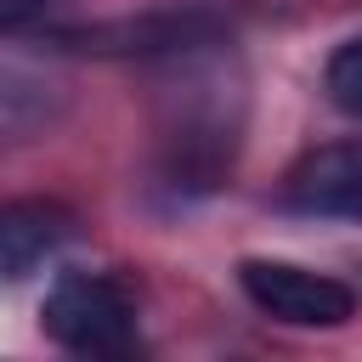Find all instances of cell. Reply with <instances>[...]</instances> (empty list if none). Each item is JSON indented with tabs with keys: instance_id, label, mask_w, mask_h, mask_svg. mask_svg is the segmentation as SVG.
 Masks as SVG:
<instances>
[{
	"instance_id": "1",
	"label": "cell",
	"mask_w": 362,
	"mask_h": 362,
	"mask_svg": "<svg viewBox=\"0 0 362 362\" xmlns=\"http://www.w3.org/2000/svg\"><path fill=\"white\" fill-rule=\"evenodd\" d=\"M45 334L74 356L136 351V300L102 272H62L45 294Z\"/></svg>"
},
{
	"instance_id": "2",
	"label": "cell",
	"mask_w": 362,
	"mask_h": 362,
	"mask_svg": "<svg viewBox=\"0 0 362 362\" xmlns=\"http://www.w3.org/2000/svg\"><path fill=\"white\" fill-rule=\"evenodd\" d=\"M238 283H243L255 311H266L272 322H288V328H339L356 317L351 283L311 272V266H294V260H260L255 255L238 266Z\"/></svg>"
},
{
	"instance_id": "3",
	"label": "cell",
	"mask_w": 362,
	"mask_h": 362,
	"mask_svg": "<svg viewBox=\"0 0 362 362\" xmlns=\"http://www.w3.org/2000/svg\"><path fill=\"white\" fill-rule=\"evenodd\" d=\"M283 198L305 215H345L362 221V141H334V147H311L288 181Z\"/></svg>"
},
{
	"instance_id": "4",
	"label": "cell",
	"mask_w": 362,
	"mask_h": 362,
	"mask_svg": "<svg viewBox=\"0 0 362 362\" xmlns=\"http://www.w3.org/2000/svg\"><path fill=\"white\" fill-rule=\"evenodd\" d=\"M68 226H74V215L62 209V204H45V198H17V204H6L0 209V272L17 283V277H28L62 238H68Z\"/></svg>"
},
{
	"instance_id": "5",
	"label": "cell",
	"mask_w": 362,
	"mask_h": 362,
	"mask_svg": "<svg viewBox=\"0 0 362 362\" xmlns=\"http://www.w3.org/2000/svg\"><path fill=\"white\" fill-rule=\"evenodd\" d=\"M322 85H328V102H334L345 119L362 124V40H345V45L328 57Z\"/></svg>"
},
{
	"instance_id": "6",
	"label": "cell",
	"mask_w": 362,
	"mask_h": 362,
	"mask_svg": "<svg viewBox=\"0 0 362 362\" xmlns=\"http://www.w3.org/2000/svg\"><path fill=\"white\" fill-rule=\"evenodd\" d=\"M57 6L62 0H0V23H6V34H23L28 23H45Z\"/></svg>"
}]
</instances>
